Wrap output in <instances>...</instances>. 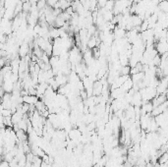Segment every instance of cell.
I'll use <instances>...</instances> for the list:
<instances>
[{
    "label": "cell",
    "instance_id": "6",
    "mask_svg": "<svg viewBox=\"0 0 168 167\" xmlns=\"http://www.w3.org/2000/svg\"><path fill=\"white\" fill-rule=\"evenodd\" d=\"M152 109H153V106H152V101L142 102V104L141 106V116L148 114V113H152Z\"/></svg>",
    "mask_w": 168,
    "mask_h": 167
},
{
    "label": "cell",
    "instance_id": "4",
    "mask_svg": "<svg viewBox=\"0 0 168 167\" xmlns=\"http://www.w3.org/2000/svg\"><path fill=\"white\" fill-rule=\"evenodd\" d=\"M30 45L26 42H23L22 44H20L19 46V49H18V55H19V57L21 58H24L25 56H27L28 54H30Z\"/></svg>",
    "mask_w": 168,
    "mask_h": 167
},
{
    "label": "cell",
    "instance_id": "14",
    "mask_svg": "<svg viewBox=\"0 0 168 167\" xmlns=\"http://www.w3.org/2000/svg\"><path fill=\"white\" fill-rule=\"evenodd\" d=\"M167 159H168V154H167V152H164V154H160V155L158 156L157 162H158V164H163V163H167Z\"/></svg>",
    "mask_w": 168,
    "mask_h": 167
},
{
    "label": "cell",
    "instance_id": "8",
    "mask_svg": "<svg viewBox=\"0 0 168 167\" xmlns=\"http://www.w3.org/2000/svg\"><path fill=\"white\" fill-rule=\"evenodd\" d=\"M39 100V98L37 97V95H30V94H27L23 97V102L24 103H27L28 105H32V104H35Z\"/></svg>",
    "mask_w": 168,
    "mask_h": 167
},
{
    "label": "cell",
    "instance_id": "18",
    "mask_svg": "<svg viewBox=\"0 0 168 167\" xmlns=\"http://www.w3.org/2000/svg\"><path fill=\"white\" fill-rule=\"evenodd\" d=\"M148 21L146 20H144L142 22L141 24V26H140V33H142V31H144L146 30H148Z\"/></svg>",
    "mask_w": 168,
    "mask_h": 167
},
{
    "label": "cell",
    "instance_id": "9",
    "mask_svg": "<svg viewBox=\"0 0 168 167\" xmlns=\"http://www.w3.org/2000/svg\"><path fill=\"white\" fill-rule=\"evenodd\" d=\"M54 80L59 87L65 86V85L68 83V77L65 75H62V74H58V75L54 76Z\"/></svg>",
    "mask_w": 168,
    "mask_h": 167
},
{
    "label": "cell",
    "instance_id": "19",
    "mask_svg": "<svg viewBox=\"0 0 168 167\" xmlns=\"http://www.w3.org/2000/svg\"><path fill=\"white\" fill-rule=\"evenodd\" d=\"M45 1H46V5L50 7V8H53L54 5L58 2V0H45Z\"/></svg>",
    "mask_w": 168,
    "mask_h": 167
},
{
    "label": "cell",
    "instance_id": "12",
    "mask_svg": "<svg viewBox=\"0 0 168 167\" xmlns=\"http://www.w3.org/2000/svg\"><path fill=\"white\" fill-rule=\"evenodd\" d=\"M101 16L103 18V20H104V22H111V20L114 17V14H113L112 11H106L105 10Z\"/></svg>",
    "mask_w": 168,
    "mask_h": 167
},
{
    "label": "cell",
    "instance_id": "10",
    "mask_svg": "<svg viewBox=\"0 0 168 167\" xmlns=\"http://www.w3.org/2000/svg\"><path fill=\"white\" fill-rule=\"evenodd\" d=\"M120 88H121V90H122L124 92L129 91L131 90V88H133V82H132L131 78H130V77L128 78V79L126 80V82H125V83H124Z\"/></svg>",
    "mask_w": 168,
    "mask_h": 167
},
{
    "label": "cell",
    "instance_id": "1",
    "mask_svg": "<svg viewBox=\"0 0 168 167\" xmlns=\"http://www.w3.org/2000/svg\"><path fill=\"white\" fill-rule=\"evenodd\" d=\"M139 91H140L142 99V101H144V102L152 101V99L157 95L155 88H153L152 87H146L144 88H142V90H140Z\"/></svg>",
    "mask_w": 168,
    "mask_h": 167
},
{
    "label": "cell",
    "instance_id": "21",
    "mask_svg": "<svg viewBox=\"0 0 168 167\" xmlns=\"http://www.w3.org/2000/svg\"><path fill=\"white\" fill-rule=\"evenodd\" d=\"M107 0H98V8H103L105 5V3H106Z\"/></svg>",
    "mask_w": 168,
    "mask_h": 167
},
{
    "label": "cell",
    "instance_id": "15",
    "mask_svg": "<svg viewBox=\"0 0 168 167\" xmlns=\"http://www.w3.org/2000/svg\"><path fill=\"white\" fill-rule=\"evenodd\" d=\"M113 7H114V0H107L103 8H104L106 11H112Z\"/></svg>",
    "mask_w": 168,
    "mask_h": 167
},
{
    "label": "cell",
    "instance_id": "13",
    "mask_svg": "<svg viewBox=\"0 0 168 167\" xmlns=\"http://www.w3.org/2000/svg\"><path fill=\"white\" fill-rule=\"evenodd\" d=\"M87 46L88 49H92V48L96 47V37H94V35H92V37H90V40H88Z\"/></svg>",
    "mask_w": 168,
    "mask_h": 167
},
{
    "label": "cell",
    "instance_id": "2",
    "mask_svg": "<svg viewBox=\"0 0 168 167\" xmlns=\"http://www.w3.org/2000/svg\"><path fill=\"white\" fill-rule=\"evenodd\" d=\"M142 97H141V94L140 91H135L133 97H132V99H131V105H133L134 107H141L142 104Z\"/></svg>",
    "mask_w": 168,
    "mask_h": 167
},
{
    "label": "cell",
    "instance_id": "22",
    "mask_svg": "<svg viewBox=\"0 0 168 167\" xmlns=\"http://www.w3.org/2000/svg\"><path fill=\"white\" fill-rule=\"evenodd\" d=\"M0 167H10V166H9V163L7 161L2 160L1 162H0Z\"/></svg>",
    "mask_w": 168,
    "mask_h": 167
},
{
    "label": "cell",
    "instance_id": "16",
    "mask_svg": "<svg viewBox=\"0 0 168 167\" xmlns=\"http://www.w3.org/2000/svg\"><path fill=\"white\" fill-rule=\"evenodd\" d=\"M22 8H23V12L26 13V14H28L31 11V8H32V4L30 2H26V3H23L22 5Z\"/></svg>",
    "mask_w": 168,
    "mask_h": 167
},
{
    "label": "cell",
    "instance_id": "5",
    "mask_svg": "<svg viewBox=\"0 0 168 167\" xmlns=\"http://www.w3.org/2000/svg\"><path fill=\"white\" fill-rule=\"evenodd\" d=\"M166 99H167V97H166V94H157L156 97L152 100V103L153 108H154V107H157V106L160 105V104H162L163 102H165V101H166Z\"/></svg>",
    "mask_w": 168,
    "mask_h": 167
},
{
    "label": "cell",
    "instance_id": "20",
    "mask_svg": "<svg viewBox=\"0 0 168 167\" xmlns=\"http://www.w3.org/2000/svg\"><path fill=\"white\" fill-rule=\"evenodd\" d=\"M1 115L3 117H8V116H11L12 115V112H11V110L10 109H3L2 110V113H1Z\"/></svg>",
    "mask_w": 168,
    "mask_h": 167
},
{
    "label": "cell",
    "instance_id": "3",
    "mask_svg": "<svg viewBox=\"0 0 168 167\" xmlns=\"http://www.w3.org/2000/svg\"><path fill=\"white\" fill-rule=\"evenodd\" d=\"M154 48H155V50L157 52V54H159V55L164 54V53H166L167 50H168V43H167V41H165V42H160V41L155 42Z\"/></svg>",
    "mask_w": 168,
    "mask_h": 167
},
{
    "label": "cell",
    "instance_id": "17",
    "mask_svg": "<svg viewBox=\"0 0 168 167\" xmlns=\"http://www.w3.org/2000/svg\"><path fill=\"white\" fill-rule=\"evenodd\" d=\"M46 6H47V5H46L45 0H38V1L37 2V8H38V11H39V10L44 9Z\"/></svg>",
    "mask_w": 168,
    "mask_h": 167
},
{
    "label": "cell",
    "instance_id": "11",
    "mask_svg": "<svg viewBox=\"0 0 168 167\" xmlns=\"http://www.w3.org/2000/svg\"><path fill=\"white\" fill-rule=\"evenodd\" d=\"M157 8L160 12H163V13H166L168 12V1L167 0H162V1H160L158 4H157Z\"/></svg>",
    "mask_w": 168,
    "mask_h": 167
},
{
    "label": "cell",
    "instance_id": "7",
    "mask_svg": "<svg viewBox=\"0 0 168 167\" xmlns=\"http://www.w3.org/2000/svg\"><path fill=\"white\" fill-rule=\"evenodd\" d=\"M112 33L114 35V40H120V38L126 37V31L124 29H121V28H118L117 26H115Z\"/></svg>",
    "mask_w": 168,
    "mask_h": 167
}]
</instances>
